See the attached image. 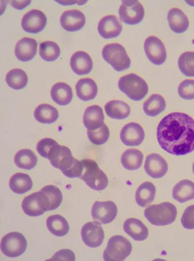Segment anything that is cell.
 Instances as JSON below:
<instances>
[{
    "label": "cell",
    "mask_w": 194,
    "mask_h": 261,
    "mask_svg": "<svg viewBox=\"0 0 194 261\" xmlns=\"http://www.w3.org/2000/svg\"><path fill=\"white\" fill-rule=\"evenodd\" d=\"M178 92L180 94V98L186 100L194 99V81L187 80L184 81L179 86Z\"/></svg>",
    "instance_id": "cell-41"
},
{
    "label": "cell",
    "mask_w": 194,
    "mask_h": 261,
    "mask_svg": "<svg viewBox=\"0 0 194 261\" xmlns=\"http://www.w3.org/2000/svg\"><path fill=\"white\" fill-rule=\"evenodd\" d=\"M22 208L28 216H40L45 212L50 211V200L47 194L40 191L25 197L22 203Z\"/></svg>",
    "instance_id": "cell-8"
},
{
    "label": "cell",
    "mask_w": 194,
    "mask_h": 261,
    "mask_svg": "<svg viewBox=\"0 0 194 261\" xmlns=\"http://www.w3.org/2000/svg\"><path fill=\"white\" fill-rule=\"evenodd\" d=\"M145 171L153 178H162L168 172V163L160 155L152 153L146 158Z\"/></svg>",
    "instance_id": "cell-15"
},
{
    "label": "cell",
    "mask_w": 194,
    "mask_h": 261,
    "mask_svg": "<svg viewBox=\"0 0 194 261\" xmlns=\"http://www.w3.org/2000/svg\"><path fill=\"white\" fill-rule=\"evenodd\" d=\"M121 32L122 25L116 16H106L102 18L98 24V33L103 39H115Z\"/></svg>",
    "instance_id": "cell-14"
},
{
    "label": "cell",
    "mask_w": 194,
    "mask_h": 261,
    "mask_svg": "<svg viewBox=\"0 0 194 261\" xmlns=\"http://www.w3.org/2000/svg\"><path fill=\"white\" fill-rule=\"evenodd\" d=\"M166 107L165 98L159 94H153L145 102L143 110L147 115L156 117L165 111Z\"/></svg>",
    "instance_id": "cell-32"
},
{
    "label": "cell",
    "mask_w": 194,
    "mask_h": 261,
    "mask_svg": "<svg viewBox=\"0 0 194 261\" xmlns=\"http://www.w3.org/2000/svg\"><path fill=\"white\" fill-rule=\"evenodd\" d=\"M177 214L175 205L169 202L150 205L145 210V217L154 226L170 225L176 220Z\"/></svg>",
    "instance_id": "cell-2"
},
{
    "label": "cell",
    "mask_w": 194,
    "mask_h": 261,
    "mask_svg": "<svg viewBox=\"0 0 194 261\" xmlns=\"http://www.w3.org/2000/svg\"><path fill=\"white\" fill-rule=\"evenodd\" d=\"M88 140L96 146H102L109 140V129L105 124L94 130H88Z\"/></svg>",
    "instance_id": "cell-39"
},
{
    "label": "cell",
    "mask_w": 194,
    "mask_h": 261,
    "mask_svg": "<svg viewBox=\"0 0 194 261\" xmlns=\"http://www.w3.org/2000/svg\"><path fill=\"white\" fill-rule=\"evenodd\" d=\"M61 146L56 140L52 139H43L39 141L37 146L38 151L42 157L49 160H52L56 153L58 152L59 150L61 149Z\"/></svg>",
    "instance_id": "cell-36"
},
{
    "label": "cell",
    "mask_w": 194,
    "mask_h": 261,
    "mask_svg": "<svg viewBox=\"0 0 194 261\" xmlns=\"http://www.w3.org/2000/svg\"><path fill=\"white\" fill-rule=\"evenodd\" d=\"M105 112L111 119H124L130 115L131 108L123 101L112 100L105 106Z\"/></svg>",
    "instance_id": "cell-27"
},
{
    "label": "cell",
    "mask_w": 194,
    "mask_h": 261,
    "mask_svg": "<svg viewBox=\"0 0 194 261\" xmlns=\"http://www.w3.org/2000/svg\"><path fill=\"white\" fill-rule=\"evenodd\" d=\"M117 206L113 201H96L92 207V217L101 225L109 224L117 216Z\"/></svg>",
    "instance_id": "cell-10"
},
{
    "label": "cell",
    "mask_w": 194,
    "mask_h": 261,
    "mask_svg": "<svg viewBox=\"0 0 194 261\" xmlns=\"http://www.w3.org/2000/svg\"><path fill=\"white\" fill-rule=\"evenodd\" d=\"M51 98L59 106H67L73 99V92L71 86L66 83H57L51 89Z\"/></svg>",
    "instance_id": "cell-24"
},
{
    "label": "cell",
    "mask_w": 194,
    "mask_h": 261,
    "mask_svg": "<svg viewBox=\"0 0 194 261\" xmlns=\"http://www.w3.org/2000/svg\"><path fill=\"white\" fill-rule=\"evenodd\" d=\"M156 188L151 182H145L136 191V203L141 207H145L153 201L155 198Z\"/></svg>",
    "instance_id": "cell-28"
},
{
    "label": "cell",
    "mask_w": 194,
    "mask_h": 261,
    "mask_svg": "<svg viewBox=\"0 0 194 261\" xmlns=\"http://www.w3.org/2000/svg\"><path fill=\"white\" fill-rule=\"evenodd\" d=\"M192 171H193V173H194V163H193V166H192Z\"/></svg>",
    "instance_id": "cell-44"
},
{
    "label": "cell",
    "mask_w": 194,
    "mask_h": 261,
    "mask_svg": "<svg viewBox=\"0 0 194 261\" xmlns=\"http://www.w3.org/2000/svg\"><path fill=\"white\" fill-rule=\"evenodd\" d=\"M119 15L125 24L135 25L141 23L144 18V7L136 0L123 1L119 10Z\"/></svg>",
    "instance_id": "cell-9"
},
{
    "label": "cell",
    "mask_w": 194,
    "mask_h": 261,
    "mask_svg": "<svg viewBox=\"0 0 194 261\" xmlns=\"http://www.w3.org/2000/svg\"><path fill=\"white\" fill-rule=\"evenodd\" d=\"M26 249V239L18 231L10 232L4 236L1 241V252L10 258L22 255Z\"/></svg>",
    "instance_id": "cell-7"
},
{
    "label": "cell",
    "mask_w": 194,
    "mask_h": 261,
    "mask_svg": "<svg viewBox=\"0 0 194 261\" xmlns=\"http://www.w3.org/2000/svg\"><path fill=\"white\" fill-rule=\"evenodd\" d=\"M76 160L77 159L73 157L70 148L66 146H61V149L59 150L56 156L50 161L54 167L61 170L62 173L65 174L72 167L76 162Z\"/></svg>",
    "instance_id": "cell-22"
},
{
    "label": "cell",
    "mask_w": 194,
    "mask_h": 261,
    "mask_svg": "<svg viewBox=\"0 0 194 261\" xmlns=\"http://www.w3.org/2000/svg\"><path fill=\"white\" fill-rule=\"evenodd\" d=\"M178 64L183 74L187 77H194V51H186L181 54Z\"/></svg>",
    "instance_id": "cell-38"
},
{
    "label": "cell",
    "mask_w": 194,
    "mask_h": 261,
    "mask_svg": "<svg viewBox=\"0 0 194 261\" xmlns=\"http://www.w3.org/2000/svg\"><path fill=\"white\" fill-rule=\"evenodd\" d=\"M61 24L67 32H77L85 25L86 18L83 12L78 10L66 11L61 16Z\"/></svg>",
    "instance_id": "cell-17"
},
{
    "label": "cell",
    "mask_w": 194,
    "mask_h": 261,
    "mask_svg": "<svg viewBox=\"0 0 194 261\" xmlns=\"http://www.w3.org/2000/svg\"><path fill=\"white\" fill-rule=\"evenodd\" d=\"M147 59L156 65H160L167 60V50L160 39L154 36L148 37L144 44Z\"/></svg>",
    "instance_id": "cell-11"
},
{
    "label": "cell",
    "mask_w": 194,
    "mask_h": 261,
    "mask_svg": "<svg viewBox=\"0 0 194 261\" xmlns=\"http://www.w3.org/2000/svg\"><path fill=\"white\" fill-rule=\"evenodd\" d=\"M132 249V244L127 239L116 235L109 240L103 258L106 261L124 260L130 255Z\"/></svg>",
    "instance_id": "cell-6"
},
{
    "label": "cell",
    "mask_w": 194,
    "mask_h": 261,
    "mask_svg": "<svg viewBox=\"0 0 194 261\" xmlns=\"http://www.w3.org/2000/svg\"><path fill=\"white\" fill-rule=\"evenodd\" d=\"M145 133L143 128L137 123H130L121 132V140L127 146H140L143 142Z\"/></svg>",
    "instance_id": "cell-16"
},
{
    "label": "cell",
    "mask_w": 194,
    "mask_h": 261,
    "mask_svg": "<svg viewBox=\"0 0 194 261\" xmlns=\"http://www.w3.org/2000/svg\"><path fill=\"white\" fill-rule=\"evenodd\" d=\"M38 51V42L30 38H24L18 42L15 48L17 59L23 62L33 60Z\"/></svg>",
    "instance_id": "cell-18"
},
{
    "label": "cell",
    "mask_w": 194,
    "mask_h": 261,
    "mask_svg": "<svg viewBox=\"0 0 194 261\" xmlns=\"http://www.w3.org/2000/svg\"><path fill=\"white\" fill-rule=\"evenodd\" d=\"M71 66L77 75H87L93 69L91 57L85 51H77L71 57Z\"/></svg>",
    "instance_id": "cell-19"
},
{
    "label": "cell",
    "mask_w": 194,
    "mask_h": 261,
    "mask_svg": "<svg viewBox=\"0 0 194 261\" xmlns=\"http://www.w3.org/2000/svg\"><path fill=\"white\" fill-rule=\"evenodd\" d=\"M119 88L134 101L143 99L148 93L147 82L134 73L121 77L119 81Z\"/></svg>",
    "instance_id": "cell-4"
},
{
    "label": "cell",
    "mask_w": 194,
    "mask_h": 261,
    "mask_svg": "<svg viewBox=\"0 0 194 261\" xmlns=\"http://www.w3.org/2000/svg\"><path fill=\"white\" fill-rule=\"evenodd\" d=\"M41 191L46 193L50 200V211L56 210L62 204V193L58 187L55 186L44 187Z\"/></svg>",
    "instance_id": "cell-40"
},
{
    "label": "cell",
    "mask_w": 194,
    "mask_h": 261,
    "mask_svg": "<svg viewBox=\"0 0 194 261\" xmlns=\"http://www.w3.org/2000/svg\"><path fill=\"white\" fill-rule=\"evenodd\" d=\"M82 162L83 169L80 178L83 179L93 190H104L109 185V178L105 172L99 168L95 161L85 159Z\"/></svg>",
    "instance_id": "cell-3"
},
{
    "label": "cell",
    "mask_w": 194,
    "mask_h": 261,
    "mask_svg": "<svg viewBox=\"0 0 194 261\" xmlns=\"http://www.w3.org/2000/svg\"><path fill=\"white\" fill-rule=\"evenodd\" d=\"M143 154L137 149L126 150L121 156V164L126 169L137 170L141 167L143 162Z\"/></svg>",
    "instance_id": "cell-33"
},
{
    "label": "cell",
    "mask_w": 194,
    "mask_h": 261,
    "mask_svg": "<svg viewBox=\"0 0 194 261\" xmlns=\"http://www.w3.org/2000/svg\"><path fill=\"white\" fill-rule=\"evenodd\" d=\"M103 58L107 63L111 65L115 71H122L128 69L131 60L126 54L125 48L120 44H109L104 46Z\"/></svg>",
    "instance_id": "cell-5"
},
{
    "label": "cell",
    "mask_w": 194,
    "mask_h": 261,
    "mask_svg": "<svg viewBox=\"0 0 194 261\" xmlns=\"http://www.w3.org/2000/svg\"><path fill=\"white\" fill-rule=\"evenodd\" d=\"M76 90L78 98L83 101L94 99L98 92L96 83L91 79L80 80L76 86Z\"/></svg>",
    "instance_id": "cell-25"
},
{
    "label": "cell",
    "mask_w": 194,
    "mask_h": 261,
    "mask_svg": "<svg viewBox=\"0 0 194 261\" xmlns=\"http://www.w3.org/2000/svg\"><path fill=\"white\" fill-rule=\"evenodd\" d=\"M33 187V179L25 173H16L10 179V187L17 194H24L31 190Z\"/></svg>",
    "instance_id": "cell-29"
},
{
    "label": "cell",
    "mask_w": 194,
    "mask_h": 261,
    "mask_svg": "<svg viewBox=\"0 0 194 261\" xmlns=\"http://www.w3.org/2000/svg\"><path fill=\"white\" fill-rule=\"evenodd\" d=\"M104 113L99 106H92L86 109L83 115V124L88 130H94L104 125Z\"/></svg>",
    "instance_id": "cell-20"
},
{
    "label": "cell",
    "mask_w": 194,
    "mask_h": 261,
    "mask_svg": "<svg viewBox=\"0 0 194 261\" xmlns=\"http://www.w3.org/2000/svg\"><path fill=\"white\" fill-rule=\"evenodd\" d=\"M16 166L24 170H31L38 164V157L29 149H23L17 152L14 158Z\"/></svg>",
    "instance_id": "cell-31"
},
{
    "label": "cell",
    "mask_w": 194,
    "mask_h": 261,
    "mask_svg": "<svg viewBox=\"0 0 194 261\" xmlns=\"http://www.w3.org/2000/svg\"><path fill=\"white\" fill-rule=\"evenodd\" d=\"M47 227L52 234L57 237L65 236L69 232V226L67 220L61 215H52L49 217L47 220Z\"/></svg>",
    "instance_id": "cell-34"
},
{
    "label": "cell",
    "mask_w": 194,
    "mask_h": 261,
    "mask_svg": "<svg viewBox=\"0 0 194 261\" xmlns=\"http://www.w3.org/2000/svg\"><path fill=\"white\" fill-rule=\"evenodd\" d=\"M6 82L12 89H24L28 84V76L22 69H13L6 75Z\"/></svg>",
    "instance_id": "cell-35"
},
{
    "label": "cell",
    "mask_w": 194,
    "mask_h": 261,
    "mask_svg": "<svg viewBox=\"0 0 194 261\" xmlns=\"http://www.w3.org/2000/svg\"><path fill=\"white\" fill-rule=\"evenodd\" d=\"M105 233L101 224L95 222H88L82 229V239L86 246L95 248L103 244Z\"/></svg>",
    "instance_id": "cell-12"
},
{
    "label": "cell",
    "mask_w": 194,
    "mask_h": 261,
    "mask_svg": "<svg viewBox=\"0 0 194 261\" xmlns=\"http://www.w3.org/2000/svg\"><path fill=\"white\" fill-rule=\"evenodd\" d=\"M47 24V18L44 12L39 10H31L24 16L22 19V27L26 33H40Z\"/></svg>",
    "instance_id": "cell-13"
},
{
    "label": "cell",
    "mask_w": 194,
    "mask_h": 261,
    "mask_svg": "<svg viewBox=\"0 0 194 261\" xmlns=\"http://www.w3.org/2000/svg\"><path fill=\"white\" fill-rule=\"evenodd\" d=\"M34 115L35 119L42 124H52L58 119L59 113L52 106L42 104L37 107Z\"/></svg>",
    "instance_id": "cell-30"
},
{
    "label": "cell",
    "mask_w": 194,
    "mask_h": 261,
    "mask_svg": "<svg viewBox=\"0 0 194 261\" xmlns=\"http://www.w3.org/2000/svg\"><path fill=\"white\" fill-rule=\"evenodd\" d=\"M61 50L55 42L45 41L41 43L39 47V54L43 60L48 62H52L58 59Z\"/></svg>",
    "instance_id": "cell-37"
},
{
    "label": "cell",
    "mask_w": 194,
    "mask_h": 261,
    "mask_svg": "<svg viewBox=\"0 0 194 261\" xmlns=\"http://www.w3.org/2000/svg\"><path fill=\"white\" fill-rule=\"evenodd\" d=\"M76 259L74 252L71 250H62L56 252L53 258L50 260H70L73 261Z\"/></svg>",
    "instance_id": "cell-43"
},
{
    "label": "cell",
    "mask_w": 194,
    "mask_h": 261,
    "mask_svg": "<svg viewBox=\"0 0 194 261\" xmlns=\"http://www.w3.org/2000/svg\"><path fill=\"white\" fill-rule=\"evenodd\" d=\"M157 139L163 150L175 156L194 151V119L183 113H173L159 122Z\"/></svg>",
    "instance_id": "cell-1"
},
{
    "label": "cell",
    "mask_w": 194,
    "mask_h": 261,
    "mask_svg": "<svg viewBox=\"0 0 194 261\" xmlns=\"http://www.w3.org/2000/svg\"><path fill=\"white\" fill-rule=\"evenodd\" d=\"M181 224L185 228L194 229V205L185 209L181 218Z\"/></svg>",
    "instance_id": "cell-42"
},
{
    "label": "cell",
    "mask_w": 194,
    "mask_h": 261,
    "mask_svg": "<svg viewBox=\"0 0 194 261\" xmlns=\"http://www.w3.org/2000/svg\"><path fill=\"white\" fill-rule=\"evenodd\" d=\"M173 197L175 200L180 203H185L194 199V183L188 179H184L179 182L174 187Z\"/></svg>",
    "instance_id": "cell-26"
},
{
    "label": "cell",
    "mask_w": 194,
    "mask_h": 261,
    "mask_svg": "<svg viewBox=\"0 0 194 261\" xmlns=\"http://www.w3.org/2000/svg\"><path fill=\"white\" fill-rule=\"evenodd\" d=\"M168 20L171 30L174 33H183L188 29V18L181 10L178 8H173L169 11Z\"/></svg>",
    "instance_id": "cell-21"
},
{
    "label": "cell",
    "mask_w": 194,
    "mask_h": 261,
    "mask_svg": "<svg viewBox=\"0 0 194 261\" xmlns=\"http://www.w3.org/2000/svg\"><path fill=\"white\" fill-rule=\"evenodd\" d=\"M124 231L135 241H143L148 237V229L141 220L128 219L124 222Z\"/></svg>",
    "instance_id": "cell-23"
}]
</instances>
